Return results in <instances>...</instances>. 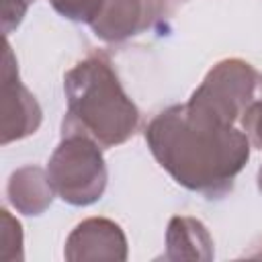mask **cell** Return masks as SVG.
I'll return each instance as SVG.
<instances>
[{
    "mask_svg": "<svg viewBox=\"0 0 262 262\" xmlns=\"http://www.w3.org/2000/svg\"><path fill=\"white\" fill-rule=\"evenodd\" d=\"M100 145L84 133H61L47 166L53 192L70 205L84 207L98 201L106 186V166Z\"/></svg>",
    "mask_w": 262,
    "mask_h": 262,
    "instance_id": "cell-3",
    "label": "cell"
},
{
    "mask_svg": "<svg viewBox=\"0 0 262 262\" xmlns=\"http://www.w3.org/2000/svg\"><path fill=\"white\" fill-rule=\"evenodd\" d=\"M63 92L68 113L61 133H84L106 149L125 143L139 127V111L102 51L88 53L63 76Z\"/></svg>",
    "mask_w": 262,
    "mask_h": 262,
    "instance_id": "cell-2",
    "label": "cell"
},
{
    "mask_svg": "<svg viewBox=\"0 0 262 262\" xmlns=\"http://www.w3.org/2000/svg\"><path fill=\"white\" fill-rule=\"evenodd\" d=\"M239 121H242V131L250 139V145L262 149V98L252 102Z\"/></svg>",
    "mask_w": 262,
    "mask_h": 262,
    "instance_id": "cell-7",
    "label": "cell"
},
{
    "mask_svg": "<svg viewBox=\"0 0 262 262\" xmlns=\"http://www.w3.org/2000/svg\"><path fill=\"white\" fill-rule=\"evenodd\" d=\"M53 4V8L70 20L76 23H92L102 6V0H49Z\"/></svg>",
    "mask_w": 262,
    "mask_h": 262,
    "instance_id": "cell-6",
    "label": "cell"
},
{
    "mask_svg": "<svg viewBox=\"0 0 262 262\" xmlns=\"http://www.w3.org/2000/svg\"><path fill=\"white\" fill-rule=\"evenodd\" d=\"M27 2H33V0H27Z\"/></svg>",
    "mask_w": 262,
    "mask_h": 262,
    "instance_id": "cell-9",
    "label": "cell"
},
{
    "mask_svg": "<svg viewBox=\"0 0 262 262\" xmlns=\"http://www.w3.org/2000/svg\"><path fill=\"white\" fill-rule=\"evenodd\" d=\"M260 98L262 74L248 61L233 57L213 66L188 102L227 125H235L246 108Z\"/></svg>",
    "mask_w": 262,
    "mask_h": 262,
    "instance_id": "cell-4",
    "label": "cell"
},
{
    "mask_svg": "<svg viewBox=\"0 0 262 262\" xmlns=\"http://www.w3.org/2000/svg\"><path fill=\"white\" fill-rule=\"evenodd\" d=\"M168 16V0H102L90 27L98 39L119 43L158 27Z\"/></svg>",
    "mask_w": 262,
    "mask_h": 262,
    "instance_id": "cell-5",
    "label": "cell"
},
{
    "mask_svg": "<svg viewBox=\"0 0 262 262\" xmlns=\"http://www.w3.org/2000/svg\"><path fill=\"white\" fill-rule=\"evenodd\" d=\"M145 141L158 164L186 190L223 199L250 158V139L192 102L160 111L145 127Z\"/></svg>",
    "mask_w": 262,
    "mask_h": 262,
    "instance_id": "cell-1",
    "label": "cell"
},
{
    "mask_svg": "<svg viewBox=\"0 0 262 262\" xmlns=\"http://www.w3.org/2000/svg\"><path fill=\"white\" fill-rule=\"evenodd\" d=\"M258 186H260V190H262V168H260V172H258Z\"/></svg>",
    "mask_w": 262,
    "mask_h": 262,
    "instance_id": "cell-8",
    "label": "cell"
}]
</instances>
